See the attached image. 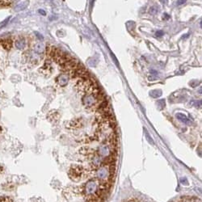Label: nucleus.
<instances>
[{
    "mask_svg": "<svg viewBox=\"0 0 202 202\" xmlns=\"http://www.w3.org/2000/svg\"><path fill=\"white\" fill-rule=\"evenodd\" d=\"M179 202H191V200H190V199H188V198H183L181 200H179Z\"/></svg>",
    "mask_w": 202,
    "mask_h": 202,
    "instance_id": "obj_19",
    "label": "nucleus"
},
{
    "mask_svg": "<svg viewBox=\"0 0 202 202\" xmlns=\"http://www.w3.org/2000/svg\"><path fill=\"white\" fill-rule=\"evenodd\" d=\"M70 81V75L66 73H62V74L59 75L57 79H56V83L59 86V87H66V86L69 83Z\"/></svg>",
    "mask_w": 202,
    "mask_h": 202,
    "instance_id": "obj_2",
    "label": "nucleus"
},
{
    "mask_svg": "<svg viewBox=\"0 0 202 202\" xmlns=\"http://www.w3.org/2000/svg\"><path fill=\"white\" fill-rule=\"evenodd\" d=\"M29 6V0H25V1L21 2L14 7V11L15 12H20L25 10Z\"/></svg>",
    "mask_w": 202,
    "mask_h": 202,
    "instance_id": "obj_7",
    "label": "nucleus"
},
{
    "mask_svg": "<svg viewBox=\"0 0 202 202\" xmlns=\"http://www.w3.org/2000/svg\"><path fill=\"white\" fill-rule=\"evenodd\" d=\"M176 117L181 122H183V124H192V121L189 120L185 115L183 114V113H177L176 114Z\"/></svg>",
    "mask_w": 202,
    "mask_h": 202,
    "instance_id": "obj_9",
    "label": "nucleus"
},
{
    "mask_svg": "<svg viewBox=\"0 0 202 202\" xmlns=\"http://www.w3.org/2000/svg\"><path fill=\"white\" fill-rule=\"evenodd\" d=\"M194 202H202V200H200V199H196Z\"/></svg>",
    "mask_w": 202,
    "mask_h": 202,
    "instance_id": "obj_21",
    "label": "nucleus"
},
{
    "mask_svg": "<svg viewBox=\"0 0 202 202\" xmlns=\"http://www.w3.org/2000/svg\"><path fill=\"white\" fill-rule=\"evenodd\" d=\"M33 51L38 54H42L46 51V46L44 43L42 42H38L36 43L33 46Z\"/></svg>",
    "mask_w": 202,
    "mask_h": 202,
    "instance_id": "obj_6",
    "label": "nucleus"
},
{
    "mask_svg": "<svg viewBox=\"0 0 202 202\" xmlns=\"http://www.w3.org/2000/svg\"><path fill=\"white\" fill-rule=\"evenodd\" d=\"M164 16H165L166 20H168V19L170 18V16H169L168 15H167V14H164Z\"/></svg>",
    "mask_w": 202,
    "mask_h": 202,
    "instance_id": "obj_20",
    "label": "nucleus"
},
{
    "mask_svg": "<svg viewBox=\"0 0 202 202\" xmlns=\"http://www.w3.org/2000/svg\"><path fill=\"white\" fill-rule=\"evenodd\" d=\"M38 13L41 14V15H46L45 11L42 10V9H39V10H38Z\"/></svg>",
    "mask_w": 202,
    "mask_h": 202,
    "instance_id": "obj_18",
    "label": "nucleus"
},
{
    "mask_svg": "<svg viewBox=\"0 0 202 202\" xmlns=\"http://www.w3.org/2000/svg\"><path fill=\"white\" fill-rule=\"evenodd\" d=\"M158 10L159 9H158V7L157 6H152V7H150L149 12L151 15H156L158 12Z\"/></svg>",
    "mask_w": 202,
    "mask_h": 202,
    "instance_id": "obj_12",
    "label": "nucleus"
},
{
    "mask_svg": "<svg viewBox=\"0 0 202 202\" xmlns=\"http://www.w3.org/2000/svg\"><path fill=\"white\" fill-rule=\"evenodd\" d=\"M47 118H48L49 122L55 123V122L58 121V120L60 118V115L57 111L53 110V111H51L49 113L48 116H47Z\"/></svg>",
    "mask_w": 202,
    "mask_h": 202,
    "instance_id": "obj_8",
    "label": "nucleus"
},
{
    "mask_svg": "<svg viewBox=\"0 0 202 202\" xmlns=\"http://www.w3.org/2000/svg\"><path fill=\"white\" fill-rule=\"evenodd\" d=\"M194 107H196V108H202V100L194 102Z\"/></svg>",
    "mask_w": 202,
    "mask_h": 202,
    "instance_id": "obj_14",
    "label": "nucleus"
},
{
    "mask_svg": "<svg viewBox=\"0 0 202 202\" xmlns=\"http://www.w3.org/2000/svg\"><path fill=\"white\" fill-rule=\"evenodd\" d=\"M9 20H10V17H7V18H6L4 20H3L2 22L0 23V29H2L3 28L5 27L8 24V22H9Z\"/></svg>",
    "mask_w": 202,
    "mask_h": 202,
    "instance_id": "obj_13",
    "label": "nucleus"
},
{
    "mask_svg": "<svg viewBox=\"0 0 202 202\" xmlns=\"http://www.w3.org/2000/svg\"><path fill=\"white\" fill-rule=\"evenodd\" d=\"M35 35L36 36V37H39V39H40L41 41H42V40H43V38H44V37H43V36L41 35V33L37 32H35Z\"/></svg>",
    "mask_w": 202,
    "mask_h": 202,
    "instance_id": "obj_17",
    "label": "nucleus"
},
{
    "mask_svg": "<svg viewBox=\"0 0 202 202\" xmlns=\"http://www.w3.org/2000/svg\"><path fill=\"white\" fill-rule=\"evenodd\" d=\"M2 45L3 47L5 49H7V50H9L11 48V45H12V43H11V40H5V41H3L2 42Z\"/></svg>",
    "mask_w": 202,
    "mask_h": 202,
    "instance_id": "obj_10",
    "label": "nucleus"
},
{
    "mask_svg": "<svg viewBox=\"0 0 202 202\" xmlns=\"http://www.w3.org/2000/svg\"><path fill=\"white\" fill-rule=\"evenodd\" d=\"M1 131H2V128H1V126H0V133H1Z\"/></svg>",
    "mask_w": 202,
    "mask_h": 202,
    "instance_id": "obj_23",
    "label": "nucleus"
},
{
    "mask_svg": "<svg viewBox=\"0 0 202 202\" xmlns=\"http://www.w3.org/2000/svg\"><path fill=\"white\" fill-rule=\"evenodd\" d=\"M82 126H83V120L82 119H74L72 121H69V124L66 125L67 128H71V130L79 128Z\"/></svg>",
    "mask_w": 202,
    "mask_h": 202,
    "instance_id": "obj_3",
    "label": "nucleus"
},
{
    "mask_svg": "<svg viewBox=\"0 0 202 202\" xmlns=\"http://www.w3.org/2000/svg\"><path fill=\"white\" fill-rule=\"evenodd\" d=\"M39 70L42 75H44L45 76H49L50 74H52V66H51V62L49 60L46 61L45 64Z\"/></svg>",
    "mask_w": 202,
    "mask_h": 202,
    "instance_id": "obj_4",
    "label": "nucleus"
},
{
    "mask_svg": "<svg viewBox=\"0 0 202 202\" xmlns=\"http://www.w3.org/2000/svg\"><path fill=\"white\" fill-rule=\"evenodd\" d=\"M50 185L52 186L54 189H59L62 187V183L58 179H53V181L51 182Z\"/></svg>",
    "mask_w": 202,
    "mask_h": 202,
    "instance_id": "obj_11",
    "label": "nucleus"
},
{
    "mask_svg": "<svg viewBox=\"0 0 202 202\" xmlns=\"http://www.w3.org/2000/svg\"><path fill=\"white\" fill-rule=\"evenodd\" d=\"M163 34H164L163 31H162V30H159V31H157L155 32V36L156 37H161V36H163Z\"/></svg>",
    "mask_w": 202,
    "mask_h": 202,
    "instance_id": "obj_15",
    "label": "nucleus"
},
{
    "mask_svg": "<svg viewBox=\"0 0 202 202\" xmlns=\"http://www.w3.org/2000/svg\"><path fill=\"white\" fill-rule=\"evenodd\" d=\"M99 188H100V181L97 179H92L84 184L83 192L85 196L91 197L96 194Z\"/></svg>",
    "mask_w": 202,
    "mask_h": 202,
    "instance_id": "obj_1",
    "label": "nucleus"
},
{
    "mask_svg": "<svg viewBox=\"0 0 202 202\" xmlns=\"http://www.w3.org/2000/svg\"><path fill=\"white\" fill-rule=\"evenodd\" d=\"M200 27L202 28V20L200 21Z\"/></svg>",
    "mask_w": 202,
    "mask_h": 202,
    "instance_id": "obj_22",
    "label": "nucleus"
},
{
    "mask_svg": "<svg viewBox=\"0 0 202 202\" xmlns=\"http://www.w3.org/2000/svg\"><path fill=\"white\" fill-rule=\"evenodd\" d=\"M187 0H178L177 3H176V4H177L178 6H180V5H183V3H186Z\"/></svg>",
    "mask_w": 202,
    "mask_h": 202,
    "instance_id": "obj_16",
    "label": "nucleus"
},
{
    "mask_svg": "<svg viewBox=\"0 0 202 202\" xmlns=\"http://www.w3.org/2000/svg\"><path fill=\"white\" fill-rule=\"evenodd\" d=\"M14 45L15 46V48L19 50H24L25 49V47L27 45V42L26 39L24 37H18L17 39L15 41Z\"/></svg>",
    "mask_w": 202,
    "mask_h": 202,
    "instance_id": "obj_5",
    "label": "nucleus"
}]
</instances>
